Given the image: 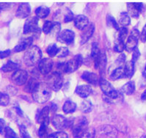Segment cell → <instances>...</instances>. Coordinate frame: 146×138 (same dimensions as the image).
Returning <instances> with one entry per match:
<instances>
[{
    "label": "cell",
    "mask_w": 146,
    "mask_h": 138,
    "mask_svg": "<svg viewBox=\"0 0 146 138\" xmlns=\"http://www.w3.org/2000/svg\"><path fill=\"white\" fill-rule=\"evenodd\" d=\"M54 22L50 21H46L44 23L43 27V33L46 34H48L51 33L52 30V28H53Z\"/></svg>",
    "instance_id": "38"
},
{
    "label": "cell",
    "mask_w": 146,
    "mask_h": 138,
    "mask_svg": "<svg viewBox=\"0 0 146 138\" xmlns=\"http://www.w3.org/2000/svg\"><path fill=\"white\" fill-rule=\"evenodd\" d=\"M125 60V55L123 54H121L120 56L118 57L117 58V62H124Z\"/></svg>",
    "instance_id": "53"
},
{
    "label": "cell",
    "mask_w": 146,
    "mask_h": 138,
    "mask_svg": "<svg viewBox=\"0 0 146 138\" xmlns=\"http://www.w3.org/2000/svg\"><path fill=\"white\" fill-rule=\"evenodd\" d=\"M123 77H125V71H124V68L123 67H119L115 69L110 76L111 80H114V81L122 79Z\"/></svg>",
    "instance_id": "26"
},
{
    "label": "cell",
    "mask_w": 146,
    "mask_h": 138,
    "mask_svg": "<svg viewBox=\"0 0 146 138\" xmlns=\"http://www.w3.org/2000/svg\"><path fill=\"white\" fill-rule=\"evenodd\" d=\"M140 39L142 40V42H143V43H145L146 41V24L145 25L144 27H143L142 33L140 34Z\"/></svg>",
    "instance_id": "50"
},
{
    "label": "cell",
    "mask_w": 146,
    "mask_h": 138,
    "mask_svg": "<svg viewBox=\"0 0 146 138\" xmlns=\"http://www.w3.org/2000/svg\"><path fill=\"white\" fill-rule=\"evenodd\" d=\"M48 124H49V119H48L40 124V129L38 130V135L40 138H43L46 136L47 133H48Z\"/></svg>",
    "instance_id": "30"
},
{
    "label": "cell",
    "mask_w": 146,
    "mask_h": 138,
    "mask_svg": "<svg viewBox=\"0 0 146 138\" xmlns=\"http://www.w3.org/2000/svg\"><path fill=\"white\" fill-rule=\"evenodd\" d=\"M18 68H19V65H18L17 63L13 62V61L11 60H9L7 63L5 64V65L2 66L1 70H2L3 72L7 73V72H11V71H17V70H19Z\"/></svg>",
    "instance_id": "28"
},
{
    "label": "cell",
    "mask_w": 146,
    "mask_h": 138,
    "mask_svg": "<svg viewBox=\"0 0 146 138\" xmlns=\"http://www.w3.org/2000/svg\"><path fill=\"white\" fill-rule=\"evenodd\" d=\"M27 78L28 73L25 70H22V69H19L16 71L11 76V80L13 82L19 86L26 84L27 82Z\"/></svg>",
    "instance_id": "7"
},
{
    "label": "cell",
    "mask_w": 146,
    "mask_h": 138,
    "mask_svg": "<svg viewBox=\"0 0 146 138\" xmlns=\"http://www.w3.org/2000/svg\"><path fill=\"white\" fill-rule=\"evenodd\" d=\"M75 93L79 96L85 98L91 95L92 93H93V89H92L91 87L88 85H79L76 88Z\"/></svg>",
    "instance_id": "16"
},
{
    "label": "cell",
    "mask_w": 146,
    "mask_h": 138,
    "mask_svg": "<svg viewBox=\"0 0 146 138\" xmlns=\"http://www.w3.org/2000/svg\"><path fill=\"white\" fill-rule=\"evenodd\" d=\"M5 122L3 119L0 118V134L3 135L5 133Z\"/></svg>",
    "instance_id": "49"
},
{
    "label": "cell",
    "mask_w": 146,
    "mask_h": 138,
    "mask_svg": "<svg viewBox=\"0 0 146 138\" xmlns=\"http://www.w3.org/2000/svg\"><path fill=\"white\" fill-rule=\"evenodd\" d=\"M53 61L51 58H43L38 63V70L43 75L48 74L52 70Z\"/></svg>",
    "instance_id": "10"
},
{
    "label": "cell",
    "mask_w": 146,
    "mask_h": 138,
    "mask_svg": "<svg viewBox=\"0 0 146 138\" xmlns=\"http://www.w3.org/2000/svg\"><path fill=\"white\" fill-rule=\"evenodd\" d=\"M138 43V38L130 34L127 38L126 43L125 44V49L128 52H133V51L137 48V46Z\"/></svg>",
    "instance_id": "19"
},
{
    "label": "cell",
    "mask_w": 146,
    "mask_h": 138,
    "mask_svg": "<svg viewBox=\"0 0 146 138\" xmlns=\"http://www.w3.org/2000/svg\"><path fill=\"white\" fill-rule=\"evenodd\" d=\"M103 131H104L105 135L109 137L110 138H114V137L116 136L117 131L115 128L110 126H106L103 128Z\"/></svg>",
    "instance_id": "33"
},
{
    "label": "cell",
    "mask_w": 146,
    "mask_h": 138,
    "mask_svg": "<svg viewBox=\"0 0 146 138\" xmlns=\"http://www.w3.org/2000/svg\"><path fill=\"white\" fill-rule=\"evenodd\" d=\"M33 42V38L32 37H28V38H24L21 41L18 43L17 45L14 48V52H20L22 51L26 50L27 48L31 47Z\"/></svg>",
    "instance_id": "15"
},
{
    "label": "cell",
    "mask_w": 146,
    "mask_h": 138,
    "mask_svg": "<svg viewBox=\"0 0 146 138\" xmlns=\"http://www.w3.org/2000/svg\"><path fill=\"white\" fill-rule=\"evenodd\" d=\"M131 22V19L128 13H121L119 17V24L122 26V27H125L129 26Z\"/></svg>",
    "instance_id": "29"
},
{
    "label": "cell",
    "mask_w": 146,
    "mask_h": 138,
    "mask_svg": "<svg viewBox=\"0 0 146 138\" xmlns=\"http://www.w3.org/2000/svg\"><path fill=\"white\" fill-rule=\"evenodd\" d=\"M88 122L85 117H82L73 127L72 133L74 138H81L88 129Z\"/></svg>",
    "instance_id": "5"
},
{
    "label": "cell",
    "mask_w": 146,
    "mask_h": 138,
    "mask_svg": "<svg viewBox=\"0 0 146 138\" xmlns=\"http://www.w3.org/2000/svg\"><path fill=\"white\" fill-rule=\"evenodd\" d=\"M50 112V107H43L41 110L38 112V115H37V121L40 124L43 123L46 121H47L48 118V115Z\"/></svg>",
    "instance_id": "21"
},
{
    "label": "cell",
    "mask_w": 146,
    "mask_h": 138,
    "mask_svg": "<svg viewBox=\"0 0 146 138\" xmlns=\"http://www.w3.org/2000/svg\"><path fill=\"white\" fill-rule=\"evenodd\" d=\"M69 54V50L67 47H61L59 48L58 52H57V57L59 58H63V57H67Z\"/></svg>",
    "instance_id": "40"
},
{
    "label": "cell",
    "mask_w": 146,
    "mask_h": 138,
    "mask_svg": "<svg viewBox=\"0 0 146 138\" xmlns=\"http://www.w3.org/2000/svg\"><path fill=\"white\" fill-rule=\"evenodd\" d=\"M75 38V33L70 29H65L60 32L57 36V40L65 44H71L74 42Z\"/></svg>",
    "instance_id": "9"
},
{
    "label": "cell",
    "mask_w": 146,
    "mask_h": 138,
    "mask_svg": "<svg viewBox=\"0 0 146 138\" xmlns=\"http://www.w3.org/2000/svg\"><path fill=\"white\" fill-rule=\"evenodd\" d=\"M124 71H125V77L131 78L134 75V63L132 61H128L125 62V67H124Z\"/></svg>",
    "instance_id": "27"
},
{
    "label": "cell",
    "mask_w": 146,
    "mask_h": 138,
    "mask_svg": "<svg viewBox=\"0 0 146 138\" xmlns=\"http://www.w3.org/2000/svg\"><path fill=\"white\" fill-rule=\"evenodd\" d=\"M95 30V27L93 24H89L85 29H84L81 35V44H84L92 37Z\"/></svg>",
    "instance_id": "18"
},
{
    "label": "cell",
    "mask_w": 146,
    "mask_h": 138,
    "mask_svg": "<svg viewBox=\"0 0 146 138\" xmlns=\"http://www.w3.org/2000/svg\"><path fill=\"white\" fill-rule=\"evenodd\" d=\"M42 52L40 48L37 46H33L28 48L24 55V62L28 67L35 66L42 59Z\"/></svg>",
    "instance_id": "2"
},
{
    "label": "cell",
    "mask_w": 146,
    "mask_h": 138,
    "mask_svg": "<svg viewBox=\"0 0 146 138\" xmlns=\"http://www.w3.org/2000/svg\"><path fill=\"white\" fill-rule=\"evenodd\" d=\"M95 136H96V130L93 128H88L81 138H94Z\"/></svg>",
    "instance_id": "41"
},
{
    "label": "cell",
    "mask_w": 146,
    "mask_h": 138,
    "mask_svg": "<svg viewBox=\"0 0 146 138\" xmlns=\"http://www.w3.org/2000/svg\"><path fill=\"white\" fill-rule=\"evenodd\" d=\"M10 103V97L6 93L0 92V106H7Z\"/></svg>",
    "instance_id": "37"
},
{
    "label": "cell",
    "mask_w": 146,
    "mask_h": 138,
    "mask_svg": "<svg viewBox=\"0 0 146 138\" xmlns=\"http://www.w3.org/2000/svg\"><path fill=\"white\" fill-rule=\"evenodd\" d=\"M142 99H143V101L146 102V90L143 92V95H142Z\"/></svg>",
    "instance_id": "55"
},
{
    "label": "cell",
    "mask_w": 146,
    "mask_h": 138,
    "mask_svg": "<svg viewBox=\"0 0 146 138\" xmlns=\"http://www.w3.org/2000/svg\"><path fill=\"white\" fill-rule=\"evenodd\" d=\"M63 84V78L61 74L58 72H55L50 80L49 86L54 91H58L61 89Z\"/></svg>",
    "instance_id": "11"
},
{
    "label": "cell",
    "mask_w": 146,
    "mask_h": 138,
    "mask_svg": "<svg viewBox=\"0 0 146 138\" xmlns=\"http://www.w3.org/2000/svg\"><path fill=\"white\" fill-rule=\"evenodd\" d=\"M128 36V29L125 27H121L119 29L118 38H120L123 41L125 42V38Z\"/></svg>",
    "instance_id": "45"
},
{
    "label": "cell",
    "mask_w": 146,
    "mask_h": 138,
    "mask_svg": "<svg viewBox=\"0 0 146 138\" xmlns=\"http://www.w3.org/2000/svg\"><path fill=\"white\" fill-rule=\"evenodd\" d=\"M99 84L102 90L107 97L112 98V99H116L118 98L119 93L115 90L113 86L108 81L104 79H101L99 81Z\"/></svg>",
    "instance_id": "3"
},
{
    "label": "cell",
    "mask_w": 146,
    "mask_h": 138,
    "mask_svg": "<svg viewBox=\"0 0 146 138\" xmlns=\"http://www.w3.org/2000/svg\"><path fill=\"white\" fill-rule=\"evenodd\" d=\"M4 134H5V138H19L17 134L9 126H6Z\"/></svg>",
    "instance_id": "36"
},
{
    "label": "cell",
    "mask_w": 146,
    "mask_h": 138,
    "mask_svg": "<svg viewBox=\"0 0 146 138\" xmlns=\"http://www.w3.org/2000/svg\"><path fill=\"white\" fill-rule=\"evenodd\" d=\"M76 109V103L73 102L72 101L68 100L64 103L63 107H62V110L65 114H70L75 112Z\"/></svg>",
    "instance_id": "22"
},
{
    "label": "cell",
    "mask_w": 146,
    "mask_h": 138,
    "mask_svg": "<svg viewBox=\"0 0 146 138\" xmlns=\"http://www.w3.org/2000/svg\"><path fill=\"white\" fill-rule=\"evenodd\" d=\"M19 130H20V134H21V138H32L27 129L26 126L24 125H21L19 126Z\"/></svg>",
    "instance_id": "44"
},
{
    "label": "cell",
    "mask_w": 146,
    "mask_h": 138,
    "mask_svg": "<svg viewBox=\"0 0 146 138\" xmlns=\"http://www.w3.org/2000/svg\"><path fill=\"white\" fill-rule=\"evenodd\" d=\"M131 34H132V35L138 38H140V33H139V30L137 29H133L132 31L131 32Z\"/></svg>",
    "instance_id": "51"
},
{
    "label": "cell",
    "mask_w": 146,
    "mask_h": 138,
    "mask_svg": "<svg viewBox=\"0 0 146 138\" xmlns=\"http://www.w3.org/2000/svg\"><path fill=\"white\" fill-rule=\"evenodd\" d=\"M52 95V88L46 83H39L38 86L33 93V98L37 103L46 102Z\"/></svg>",
    "instance_id": "1"
},
{
    "label": "cell",
    "mask_w": 146,
    "mask_h": 138,
    "mask_svg": "<svg viewBox=\"0 0 146 138\" xmlns=\"http://www.w3.org/2000/svg\"><path fill=\"white\" fill-rule=\"evenodd\" d=\"M107 24H109L110 26L112 27L116 30H118L119 31V29H120L119 24L117 23V21H115V19L112 16H110V15L107 16Z\"/></svg>",
    "instance_id": "39"
},
{
    "label": "cell",
    "mask_w": 146,
    "mask_h": 138,
    "mask_svg": "<svg viewBox=\"0 0 146 138\" xmlns=\"http://www.w3.org/2000/svg\"><path fill=\"white\" fill-rule=\"evenodd\" d=\"M73 19H74V14L70 12V11H68V13L67 15H65L64 21H65V23L70 22V21H72Z\"/></svg>",
    "instance_id": "47"
},
{
    "label": "cell",
    "mask_w": 146,
    "mask_h": 138,
    "mask_svg": "<svg viewBox=\"0 0 146 138\" xmlns=\"http://www.w3.org/2000/svg\"><path fill=\"white\" fill-rule=\"evenodd\" d=\"M94 65L95 68L98 69L101 74L104 72L105 68H106V66H107V56H106V54H105L104 52L101 51L99 57L95 61Z\"/></svg>",
    "instance_id": "14"
},
{
    "label": "cell",
    "mask_w": 146,
    "mask_h": 138,
    "mask_svg": "<svg viewBox=\"0 0 146 138\" xmlns=\"http://www.w3.org/2000/svg\"><path fill=\"white\" fill-rule=\"evenodd\" d=\"M11 50H5V51H0V59H4L9 57L11 55Z\"/></svg>",
    "instance_id": "48"
},
{
    "label": "cell",
    "mask_w": 146,
    "mask_h": 138,
    "mask_svg": "<svg viewBox=\"0 0 146 138\" xmlns=\"http://www.w3.org/2000/svg\"><path fill=\"white\" fill-rule=\"evenodd\" d=\"M16 112H18V114H19V115H23L22 112H21V109H20V108H19V107H16Z\"/></svg>",
    "instance_id": "54"
},
{
    "label": "cell",
    "mask_w": 146,
    "mask_h": 138,
    "mask_svg": "<svg viewBox=\"0 0 146 138\" xmlns=\"http://www.w3.org/2000/svg\"><path fill=\"white\" fill-rule=\"evenodd\" d=\"M93 105L92 103L88 100H84L81 104V110L84 113H88L92 110Z\"/></svg>",
    "instance_id": "35"
},
{
    "label": "cell",
    "mask_w": 146,
    "mask_h": 138,
    "mask_svg": "<svg viewBox=\"0 0 146 138\" xmlns=\"http://www.w3.org/2000/svg\"><path fill=\"white\" fill-rule=\"evenodd\" d=\"M82 78L84 81L88 82V83L92 84V85H96L98 82V78L97 74L93 72L84 71L82 75Z\"/></svg>",
    "instance_id": "20"
},
{
    "label": "cell",
    "mask_w": 146,
    "mask_h": 138,
    "mask_svg": "<svg viewBox=\"0 0 146 138\" xmlns=\"http://www.w3.org/2000/svg\"><path fill=\"white\" fill-rule=\"evenodd\" d=\"M145 120H146V117H145Z\"/></svg>",
    "instance_id": "58"
},
{
    "label": "cell",
    "mask_w": 146,
    "mask_h": 138,
    "mask_svg": "<svg viewBox=\"0 0 146 138\" xmlns=\"http://www.w3.org/2000/svg\"><path fill=\"white\" fill-rule=\"evenodd\" d=\"M52 124L57 129H63L65 128L69 127L73 125L72 121L66 119L64 116L61 115H56L53 117L52 121Z\"/></svg>",
    "instance_id": "8"
},
{
    "label": "cell",
    "mask_w": 146,
    "mask_h": 138,
    "mask_svg": "<svg viewBox=\"0 0 146 138\" xmlns=\"http://www.w3.org/2000/svg\"><path fill=\"white\" fill-rule=\"evenodd\" d=\"M11 4L9 3H0V11H2L4 10H6L8 8Z\"/></svg>",
    "instance_id": "52"
},
{
    "label": "cell",
    "mask_w": 146,
    "mask_h": 138,
    "mask_svg": "<svg viewBox=\"0 0 146 138\" xmlns=\"http://www.w3.org/2000/svg\"><path fill=\"white\" fill-rule=\"evenodd\" d=\"M143 138H146V137H143Z\"/></svg>",
    "instance_id": "57"
},
{
    "label": "cell",
    "mask_w": 146,
    "mask_h": 138,
    "mask_svg": "<svg viewBox=\"0 0 146 138\" xmlns=\"http://www.w3.org/2000/svg\"><path fill=\"white\" fill-rule=\"evenodd\" d=\"M60 29H61V25L59 22H54V25H53V28H52V30L50 34H52V35H57L58 36V34H60Z\"/></svg>",
    "instance_id": "43"
},
{
    "label": "cell",
    "mask_w": 146,
    "mask_h": 138,
    "mask_svg": "<svg viewBox=\"0 0 146 138\" xmlns=\"http://www.w3.org/2000/svg\"><path fill=\"white\" fill-rule=\"evenodd\" d=\"M40 32V28L38 27V18L36 16L29 18L26 21L24 25V34L29 33H37Z\"/></svg>",
    "instance_id": "6"
},
{
    "label": "cell",
    "mask_w": 146,
    "mask_h": 138,
    "mask_svg": "<svg viewBox=\"0 0 146 138\" xmlns=\"http://www.w3.org/2000/svg\"><path fill=\"white\" fill-rule=\"evenodd\" d=\"M74 24L78 29L84 30L89 25L88 18L84 15H79L74 19Z\"/></svg>",
    "instance_id": "17"
},
{
    "label": "cell",
    "mask_w": 146,
    "mask_h": 138,
    "mask_svg": "<svg viewBox=\"0 0 146 138\" xmlns=\"http://www.w3.org/2000/svg\"><path fill=\"white\" fill-rule=\"evenodd\" d=\"M143 76H144V77L146 79V66H145V68L144 71H143Z\"/></svg>",
    "instance_id": "56"
},
{
    "label": "cell",
    "mask_w": 146,
    "mask_h": 138,
    "mask_svg": "<svg viewBox=\"0 0 146 138\" xmlns=\"http://www.w3.org/2000/svg\"><path fill=\"white\" fill-rule=\"evenodd\" d=\"M39 83L34 78H30L26 83V86H25V88H24V90L27 93H32L35 91V90L36 89L37 87L38 86Z\"/></svg>",
    "instance_id": "24"
},
{
    "label": "cell",
    "mask_w": 146,
    "mask_h": 138,
    "mask_svg": "<svg viewBox=\"0 0 146 138\" xmlns=\"http://www.w3.org/2000/svg\"><path fill=\"white\" fill-rule=\"evenodd\" d=\"M31 13V7L29 3H21L19 5L16 11V16L19 19H25L29 16Z\"/></svg>",
    "instance_id": "13"
},
{
    "label": "cell",
    "mask_w": 146,
    "mask_h": 138,
    "mask_svg": "<svg viewBox=\"0 0 146 138\" xmlns=\"http://www.w3.org/2000/svg\"><path fill=\"white\" fill-rule=\"evenodd\" d=\"M125 42L123 41L120 38H117L115 41L114 44V50L117 53H121L125 49Z\"/></svg>",
    "instance_id": "31"
},
{
    "label": "cell",
    "mask_w": 146,
    "mask_h": 138,
    "mask_svg": "<svg viewBox=\"0 0 146 138\" xmlns=\"http://www.w3.org/2000/svg\"><path fill=\"white\" fill-rule=\"evenodd\" d=\"M59 48H57V45L54 44V43H52V44H50L46 48V52L48 55L51 57H53L54 56H57V52H58Z\"/></svg>",
    "instance_id": "34"
},
{
    "label": "cell",
    "mask_w": 146,
    "mask_h": 138,
    "mask_svg": "<svg viewBox=\"0 0 146 138\" xmlns=\"http://www.w3.org/2000/svg\"><path fill=\"white\" fill-rule=\"evenodd\" d=\"M100 54H101V51L98 48V44L96 43H93L91 48V58L93 59V62H95L99 57Z\"/></svg>",
    "instance_id": "32"
},
{
    "label": "cell",
    "mask_w": 146,
    "mask_h": 138,
    "mask_svg": "<svg viewBox=\"0 0 146 138\" xmlns=\"http://www.w3.org/2000/svg\"><path fill=\"white\" fill-rule=\"evenodd\" d=\"M83 63V57L81 54H77L74 58L68 61L65 64V73L67 74H70V73L74 72L76 71L82 64Z\"/></svg>",
    "instance_id": "4"
},
{
    "label": "cell",
    "mask_w": 146,
    "mask_h": 138,
    "mask_svg": "<svg viewBox=\"0 0 146 138\" xmlns=\"http://www.w3.org/2000/svg\"><path fill=\"white\" fill-rule=\"evenodd\" d=\"M135 89V85H134V82L132 81L129 82L124 85H123L120 88V92L122 93H124L125 95H131L134 91Z\"/></svg>",
    "instance_id": "23"
},
{
    "label": "cell",
    "mask_w": 146,
    "mask_h": 138,
    "mask_svg": "<svg viewBox=\"0 0 146 138\" xmlns=\"http://www.w3.org/2000/svg\"><path fill=\"white\" fill-rule=\"evenodd\" d=\"M143 5L142 3L132 2L127 4L128 14L133 18L139 17L140 13L143 11Z\"/></svg>",
    "instance_id": "12"
},
{
    "label": "cell",
    "mask_w": 146,
    "mask_h": 138,
    "mask_svg": "<svg viewBox=\"0 0 146 138\" xmlns=\"http://www.w3.org/2000/svg\"><path fill=\"white\" fill-rule=\"evenodd\" d=\"M50 9L46 6H40L35 10L36 17L40 19H45L49 15Z\"/></svg>",
    "instance_id": "25"
},
{
    "label": "cell",
    "mask_w": 146,
    "mask_h": 138,
    "mask_svg": "<svg viewBox=\"0 0 146 138\" xmlns=\"http://www.w3.org/2000/svg\"><path fill=\"white\" fill-rule=\"evenodd\" d=\"M139 56H140V53H139V51L137 48H135L134 51H133V54H132V61L133 62H135L136 61H137V60L139 59Z\"/></svg>",
    "instance_id": "46"
},
{
    "label": "cell",
    "mask_w": 146,
    "mask_h": 138,
    "mask_svg": "<svg viewBox=\"0 0 146 138\" xmlns=\"http://www.w3.org/2000/svg\"><path fill=\"white\" fill-rule=\"evenodd\" d=\"M46 138H68V135L63 131H57L48 135Z\"/></svg>",
    "instance_id": "42"
}]
</instances>
